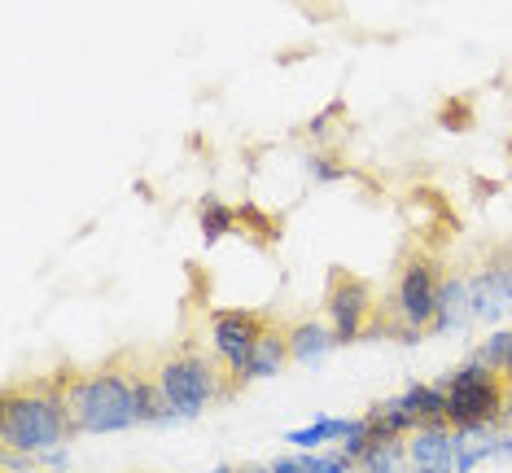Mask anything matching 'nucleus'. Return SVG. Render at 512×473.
Masks as SVG:
<instances>
[{
    "label": "nucleus",
    "instance_id": "1",
    "mask_svg": "<svg viewBox=\"0 0 512 473\" xmlns=\"http://www.w3.org/2000/svg\"><path fill=\"white\" fill-rule=\"evenodd\" d=\"M154 373L127 364V355H114L110 364L75 373L62 368L66 403H71V430L75 434H119L141 425V386Z\"/></svg>",
    "mask_w": 512,
    "mask_h": 473
},
{
    "label": "nucleus",
    "instance_id": "2",
    "mask_svg": "<svg viewBox=\"0 0 512 473\" xmlns=\"http://www.w3.org/2000/svg\"><path fill=\"white\" fill-rule=\"evenodd\" d=\"M71 430V403H66L62 373L27 377V382L5 386L0 395V447L5 452L40 456L49 447L66 443Z\"/></svg>",
    "mask_w": 512,
    "mask_h": 473
},
{
    "label": "nucleus",
    "instance_id": "3",
    "mask_svg": "<svg viewBox=\"0 0 512 473\" xmlns=\"http://www.w3.org/2000/svg\"><path fill=\"white\" fill-rule=\"evenodd\" d=\"M154 382L171 417H202L206 403L228 399L224 368H219V360H206L202 351H176L158 360Z\"/></svg>",
    "mask_w": 512,
    "mask_h": 473
},
{
    "label": "nucleus",
    "instance_id": "4",
    "mask_svg": "<svg viewBox=\"0 0 512 473\" xmlns=\"http://www.w3.org/2000/svg\"><path fill=\"white\" fill-rule=\"evenodd\" d=\"M438 386L447 390L451 403V430H495L504 421V373H495V368L469 360L442 377Z\"/></svg>",
    "mask_w": 512,
    "mask_h": 473
},
{
    "label": "nucleus",
    "instance_id": "5",
    "mask_svg": "<svg viewBox=\"0 0 512 473\" xmlns=\"http://www.w3.org/2000/svg\"><path fill=\"white\" fill-rule=\"evenodd\" d=\"M276 316L267 311H241V307H219L211 311V346H215V360L224 368V382L228 395L237 386H246V364L254 355V346L267 329H272Z\"/></svg>",
    "mask_w": 512,
    "mask_h": 473
},
{
    "label": "nucleus",
    "instance_id": "6",
    "mask_svg": "<svg viewBox=\"0 0 512 473\" xmlns=\"http://www.w3.org/2000/svg\"><path fill=\"white\" fill-rule=\"evenodd\" d=\"M324 316H329L333 342L337 346H351L368 338V325L377 316V294L359 272L333 268L329 285H324Z\"/></svg>",
    "mask_w": 512,
    "mask_h": 473
},
{
    "label": "nucleus",
    "instance_id": "7",
    "mask_svg": "<svg viewBox=\"0 0 512 473\" xmlns=\"http://www.w3.org/2000/svg\"><path fill=\"white\" fill-rule=\"evenodd\" d=\"M456 430L451 425H416L407 434V460L412 469H434V473H456Z\"/></svg>",
    "mask_w": 512,
    "mask_h": 473
},
{
    "label": "nucleus",
    "instance_id": "8",
    "mask_svg": "<svg viewBox=\"0 0 512 473\" xmlns=\"http://www.w3.org/2000/svg\"><path fill=\"white\" fill-rule=\"evenodd\" d=\"M294 360L289 355V325H281V320H272V329L259 338V346H254L250 364H246V382H263V377H276L281 368Z\"/></svg>",
    "mask_w": 512,
    "mask_h": 473
},
{
    "label": "nucleus",
    "instance_id": "9",
    "mask_svg": "<svg viewBox=\"0 0 512 473\" xmlns=\"http://www.w3.org/2000/svg\"><path fill=\"white\" fill-rule=\"evenodd\" d=\"M473 320V298H469V281L464 276H442V290H438V320L429 333H447V329H460Z\"/></svg>",
    "mask_w": 512,
    "mask_h": 473
},
{
    "label": "nucleus",
    "instance_id": "10",
    "mask_svg": "<svg viewBox=\"0 0 512 473\" xmlns=\"http://www.w3.org/2000/svg\"><path fill=\"white\" fill-rule=\"evenodd\" d=\"M364 417H368L372 443H381V438H407V434L416 430V417H412V408L403 403V395L381 399L372 412H364Z\"/></svg>",
    "mask_w": 512,
    "mask_h": 473
},
{
    "label": "nucleus",
    "instance_id": "11",
    "mask_svg": "<svg viewBox=\"0 0 512 473\" xmlns=\"http://www.w3.org/2000/svg\"><path fill=\"white\" fill-rule=\"evenodd\" d=\"M333 346H337L333 329L320 325V320H294V325H289V355H294L298 364L320 360V355H329Z\"/></svg>",
    "mask_w": 512,
    "mask_h": 473
},
{
    "label": "nucleus",
    "instance_id": "12",
    "mask_svg": "<svg viewBox=\"0 0 512 473\" xmlns=\"http://www.w3.org/2000/svg\"><path fill=\"white\" fill-rule=\"evenodd\" d=\"M403 403L412 408L416 425H451V403H447V390L442 386H407L403 390Z\"/></svg>",
    "mask_w": 512,
    "mask_h": 473
},
{
    "label": "nucleus",
    "instance_id": "13",
    "mask_svg": "<svg viewBox=\"0 0 512 473\" xmlns=\"http://www.w3.org/2000/svg\"><path fill=\"white\" fill-rule=\"evenodd\" d=\"M359 465H364V473H407L412 469V460H407V438H381V443H372Z\"/></svg>",
    "mask_w": 512,
    "mask_h": 473
},
{
    "label": "nucleus",
    "instance_id": "14",
    "mask_svg": "<svg viewBox=\"0 0 512 473\" xmlns=\"http://www.w3.org/2000/svg\"><path fill=\"white\" fill-rule=\"evenodd\" d=\"M197 224H202L206 246H215V241H224L232 228H237V211L219 198H202V206H197Z\"/></svg>",
    "mask_w": 512,
    "mask_h": 473
},
{
    "label": "nucleus",
    "instance_id": "15",
    "mask_svg": "<svg viewBox=\"0 0 512 473\" xmlns=\"http://www.w3.org/2000/svg\"><path fill=\"white\" fill-rule=\"evenodd\" d=\"M346 430H351V421H329V417H320L316 425H307V430H289L285 434V443H294V447H320V443H342Z\"/></svg>",
    "mask_w": 512,
    "mask_h": 473
},
{
    "label": "nucleus",
    "instance_id": "16",
    "mask_svg": "<svg viewBox=\"0 0 512 473\" xmlns=\"http://www.w3.org/2000/svg\"><path fill=\"white\" fill-rule=\"evenodd\" d=\"M477 276H482V281L491 285L504 303H512V246H499L495 255L482 263V272H477Z\"/></svg>",
    "mask_w": 512,
    "mask_h": 473
},
{
    "label": "nucleus",
    "instance_id": "17",
    "mask_svg": "<svg viewBox=\"0 0 512 473\" xmlns=\"http://www.w3.org/2000/svg\"><path fill=\"white\" fill-rule=\"evenodd\" d=\"M508 351H512V333H491V338H486V346H477V351H473V360L486 364V368H495V373H504Z\"/></svg>",
    "mask_w": 512,
    "mask_h": 473
},
{
    "label": "nucleus",
    "instance_id": "18",
    "mask_svg": "<svg viewBox=\"0 0 512 473\" xmlns=\"http://www.w3.org/2000/svg\"><path fill=\"white\" fill-rule=\"evenodd\" d=\"M307 167H311V180H316V184L346 180V171H351L337 154H311V158H307Z\"/></svg>",
    "mask_w": 512,
    "mask_h": 473
},
{
    "label": "nucleus",
    "instance_id": "19",
    "mask_svg": "<svg viewBox=\"0 0 512 473\" xmlns=\"http://www.w3.org/2000/svg\"><path fill=\"white\" fill-rule=\"evenodd\" d=\"M302 465H307V473H351V469H355L342 452H333V456H311V452H302Z\"/></svg>",
    "mask_w": 512,
    "mask_h": 473
},
{
    "label": "nucleus",
    "instance_id": "20",
    "mask_svg": "<svg viewBox=\"0 0 512 473\" xmlns=\"http://www.w3.org/2000/svg\"><path fill=\"white\" fill-rule=\"evenodd\" d=\"M342 110H346V101H333L329 110H320L316 119L307 123V136H311V141H324V136H329V123H333V119H337V114H342Z\"/></svg>",
    "mask_w": 512,
    "mask_h": 473
},
{
    "label": "nucleus",
    "instance_id": "21",
    "mask_svg": "<svg viewBox=\"0 0 512 473\" xmlns=\"http://www.w3.org/2000/svg\"><path fill=\"white\" fill-rule=\"evenodd\" d=\"M40 456H44V465H49V469H57V473H62L66 465H71V452H66L62 443H57V447H49V452H40Z\"/></svg>",
    "mask_w": 512,
    "mask_h": 473
},
{
    "label": "nucleus",
    "instance_id": "22",
    "mask_svg": "<svg viewBox=\"0 0 512 473\" xmlns=\"http://www.w3.org/2000/svg\"><path fill=\"white\" fill-rule=\"evenodd\" d=\"M504 417L512 421V373H504Z\"/></svg>",
    "mask_w": 512,
    "mask_h": 473
},
{
    "label": "nucleus",
    "instance_id": "23",
    "mask_svg": "<svg viewBox=\"0 0 512 473\" xmlns=\"http://www.w3.org/2000/svg\"><path fill=\"white\" fill-rule=\"evenodd\" d=\"M211 473H237V469H232V465H215Z\"/></svg>",
    "mask_w": 512,
    "mask_h": 473
},
{
    "label": "nucleus",
    "instance_id": "24",
    "mask_svg": "<svg viewBox=\"0 0 512 473\" xmlns=\"http://www.w3.org/2000/svg\"><path fill=\"white\" fill-rule=\"evenodd\" d=\"M237 473H272V469H237Z\"/></svg>",
    "mask_w": 512,
    "mask_h": 473
},
{
    "label": "nucleus",
    "instance_id": "25",
    "mask_svg": "<svg viewBox=\"0 0 512 473\" xmlns=\"http://www.w3.org/2000/svg\"><path fill=\"white\" fill-rule=\"evenodd\" d=\"M407 473H434V469H407Z\"/></svg>",
    "mask_w": 512,
    "mask_h": 473
},
{
    "label": "nucleus",
    "instance_id": "26",
    "mask_svg": "<svg viewBox=\"0 0 512 473\" xmlns=\"http://www.w3.org/2000/svg\"><path fill=\"white\" fill-rule=\"evenodd\" d=\"M18 473H40V469H18Z\"/></svg>",
    "mask_w": 512,
    "mask_h": 473
}]
</instances>
